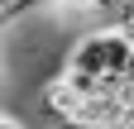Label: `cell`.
Listing matches in <instances>:
<instances>
[{
	"label": "cell",
	"mask_w": 134,
	"mask_h": 129,
	"mask_svg": "<svg viewBox=\"0 0 134 129\" xmlns=\"http://www.w3.org/2000/svg\"><path fill=\"white\" fill-rule=\"evenodd\" d=\"M129 62H134V43L120 29H96V34L77 38V48L67 53L62 77L81 96H100V91H115L129 77Z\"/></svg>",
	"instance_id": "1"
},
{
	"label": "cell",
	"mask_w": 134,
	"mask_h": 129,
	"mask_svg": "<svg viewBox=\"0 0 134 129\" xmlns=\"http://www.w3.org/2000/svg\"><path fill=\"white\" fill-rule=\"evenodd\" d=\"M81 101H86V96H81V91H77L72 81H67L62 72H58L53 81L43 86V115L53 120V124H72V115L81 110Z\"/></svg>",
	"instance_id": "2"
},
{
	"label": "cell",
	"mask_w": 134,
	"mask_h": 129,
	"mask_svg": "<svg viewBox=\"0 0 134 129\" xmlns=\"http://www.w3.org/2000/svg\"><path fill=\"white\" fill-rule=\"evenodd\" d=\"M38 5H48V0H5V19L14 24L19 14H29V10H38Z\"/></svg>",
	"instance_id": "3"
},
{
	"label": "cell",
	"mask_w": 134,
	"mask_h": 129,
	"mask_svg": "<svg viewBox=\"0 0 134 129\" xmlns=\"http://www.w3.org/2000/svg\"><path fill=\"white\" fill-rule=\"evenodd\" d=\"M0 129H24V124H19V115H0Z\"/></svg>",
	"instance_id": "4"
},
{
	"label": "cell",
	"mask_w": 134,
	"mask_h": 129,
	"mask_svg": "<svg viewBox=\"0 0 134 129\" xmlns=\"http://www.w3.org/2000/svg\"><path fill=\"white\" fill-rule=\"evenodd\" d=\"M120 34H125V38L134 43V19H125V24H120Z\"/></svg>",
	"instance_id": "5"
},
{
	"label": "cell",
	"mask_w": 134,
	"mask_h": 129,
	"mask_svg": "<svg viewBox=\"0 0 134 129\" xmlns=\"http://www.w3.org/2000/svg\"><path fill=\"white\" fill-rule=\"evenodd\" d=\"M67 5H91V0H67Z\"/></svg>",
	"instance_id": "6"
}]
</instances>
